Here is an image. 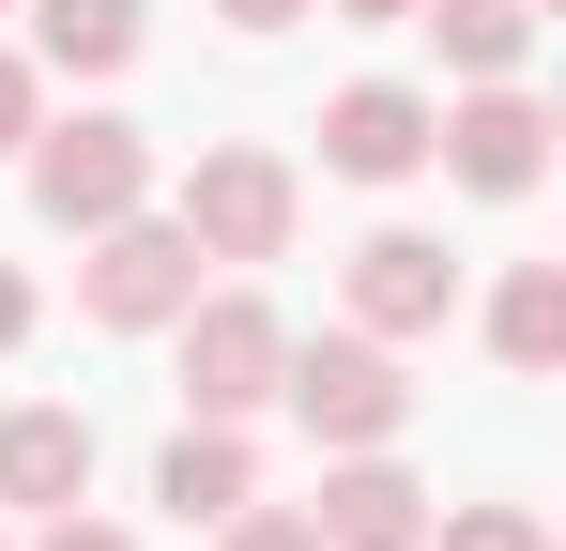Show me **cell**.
<instances>
[{"mask_svg": "<svg viewBox=\"0 0 566 551\" xmlns=\"http://www.w3.org/2000/svg\"><path fill=\"white\" fill-rule=\"evenodd\" d=\"M15 154H31V215H46V230H107V215H138V199H154V138H138V123H107V107L31 123Z\"/></svg>", "mask_w": 566, "mask_h": 551, "instance_id": "obj_1", "label": "cell"}, {"mask_svg": "<svg viewBox=\"0 0 566 551\" xmlns=\"http://www.w3.org/2000/svg\"><path fill=\"white\" fill-rule=\"evenodd\" d=\"M185 246L199 261H291V169L261 138H230V154L185 169Z\"/></svg>", "mask_w": 566, "mask_h": 551, "instance_id": "obj_5", "label": "cell"}, {"mask_svg": "<svg viewBox=\"0 0 566 551\" xmlns=\"http://www.w3.org/2000/svg\"><path fill=\"white\" fill-rule=\"evenodd\" d=\"M429 551H552L521 506H429Z\"/></svg>", "mask_w": 566, "mask_h": 551, "instance_id": "obj_15", "label": "cell"}, {"mask_svg": "<svg viewBox=\"0 0 566 551\" xmlns=\"http://www.w3.org/2000/svg\"><path fill=\"white\" fill-rule=\"evenodd\" d=\"M15 337H31V276L0 261V353H15Z\"/></svg>", "mask_w": 566, "mask_h": 551, "instance_id": "obj_19", "label": "cell"}, {"mask_svg": "<svg viewBox=\"0 0 566 551\" xmlns=\"http://www.w3.org/2000/svg\"><path fill=\"white\" fill-rule=\"evenodd\" d=\"M276 398L306 414V445H337V459L413 429V383H398V353H382V337H322V353H291Z\"/></svg>", "mask_w": 566, "mask_h": 551, "instance_id": "obj_2", "label": "cell"}, {"mask_svg": "<svg viewBox=\"0 0 566 551\" xmlns=\"http://www.w3.org/2000/svg\"><path fill=\"white\" fill-rule=\"evenodd\" d=\"M31 46L62 77H123L138 62V0H31Z\"/></svg>", "mask_w": 566, "mask_h": 551, "instance_id": "obj_13", "label": "cell"}, {"mask_svg": "<svg viewBox=\"0 0 566 551\" xmlns=\"http://www.w3.org/2000/svg\"><path fill=\"white\" fill-rule=\"evenodd\" d=\"M276 367H291V337H276V306H261V291H214V306H185V414L245 429V414L276 398Z\"/></svg>", "mask_w": 566, "mask_h": 551, "instance_id": "obj_4", "label": "cell"}, {"mask_svg": "<svg viewBox=\"0 0 566 551\" xmlns=\"http://www.w3.org/2000/svg\"><path fill=\"white\" fill-rule=\"evenodd\" d=\"M77 490H93V414H62V398L0 414V506H77Z\"/></svg>", "mask_w": 566, "mask_h": 551, "instance_id": "obj_10", "label": "cell"}, {"mask_svg": "<svg viewBox=\"0 0 566 551\" xmlns=\"http://www.w3.org/2000/svg\"><path fill=\"white\" fill-rule=\"evenodd\" d=\"M444 306H460V261L429 230H368L353 246V337H429Z\"/></svg>", "mask_w": 566, "mask_h": 551, "instance_id": "obj_7", "label": "cell"}, {"mask_svg": "<svg viewBox=\"0 0 566 551\" xmlns=\"http://www.w3.org/2000/svg\"><path fill=\"white\" fill-rule=\"evenodd\" d=\"M214 551H322V521H306V506H261V490H245V506L214 521Z\"/></svg>", "mask_w": 566, "mask_h": 551, "instance_id": "obj_16", "label": "cell"}, {"mask_svg": "<svg viewBox=\"0 0 566 551\" xmlns=\"http://www.w3.org/2000/svg\"><path fill=\"white\" fill-rule=\"evenodd\" d=\"M306 521H322V551H429V490H413L382 445H353L337 475H322V506H306Z\"/></svg>", "mask_w": 566, "mask_h": 551, "instance_id": "obj_9", "label": "cell"}, {"mask_svg": "<svg viewBox=\"0 0 566 551\" xmlns=\"http://www.w3.org/2000/svg\"><path fill=\"white\" fill-rule=\"evenodd\" d=\"M0 15H15V0H0Z\"/></svg>", "mask_w": 566, "mask_h": 551, "instance_id": "obj_23", "label": "cell"}, {"mask_svg": "<svg viewBox=\"0 0 566 551\" xmlns=\"http://www.w3.org/2000/svg\"><path fill=\"white\" fill-rule=\"evenodd\" d=\"M31 551H138V537H123V521H77V506H46V537H31Z\"/></svg>", "mask_w": 566, "mask_h": 551, "instance_id": "obj_18", "label": "cell"}, {"mask_svg": "<svg viewBox=\"0 0 566 551\" xmlns=\"http://www.w3.org/2000/svg\"><path fill=\"white\" fill-rule=\"evenodd\" d=\"M429 154H444L474 199H521V184L552 169V107L521 77H474V107H429Z\"/></svg>", "mask_w": 566, "mask_h": 551, "instance_id": "obj_6", "label": "cell"}, {"mask_svg": "<svg viewBox=\"0 0 566 551\" xmlns=\"http://www.w3.org/2000/svg\"><path fill=\"white\" fill-rule=\"evenodd\" d=\"M245 490H261V459H245V429H214V414H185V445L154 459V506H169L185 537H214V521H230Z\"/></svg>", "mask_w": 566, "mask_h": 551, "instance_id": "obj_11", "label": "cell"}, {"mask_svg": "<svg viewBox=\"0 0 566 551\" xmlns=\"http://www.w3.org/2000/svg\"><path fill=\"white\" fill-rule=\"evenodd\" d=\"M536 15H552V0H536Z\"/></svg>", "mask_w": 566, "mask_h": 551, "instance_id": "obj_22", "label": "cell"}, {"mask_svg": "<svg viewBox=\"0 0 566 551\" xmlns=\"http://www.w3.org/2000/svg\"><path fill=\"white\" fill-rule=\"evenodd\" d=\"M413 31H444V62H460V77H521L536 0H413Z\"/></svg>", "mask_w": 566, "mask_h": 551, "instance_id": "obj_14", "label": "cell"}, {"mask_svg": "<svg viewBox=\"0 0 566 551\" xmlns=\"http://www.w3.org/2000/svg\"><path fill=\"white\" fill-rule=\"evenodd\" d=\"M337 15H353V31H413V0H337Z\"/></svg>", "mask_w": 566, "mask_h": 551, "instance_id": "obj_21", "label": "cell"}, {"mask_svg": "<svg viewBox=\"0 0 566 551\" xmlns=\"http://www.w3.org/2000/svg\"><path fill=\"white\" fill-rule=\"evenodd\" d=\"M322 169H337V184H413V169H429V92L353 77L337 107H322Z\"/></svg>", "mask_w": 566, "mask_h": 551, "instance_id": "obj_8", "label": "cell"}, {"mask_svg": "<svg viewBox=\"0 0 566 551\" xmlns=\"http://www.w3.org/2000/svg\"><path fill=\"white\" fill-rule=\"evenodd\" d=\"M214 15H230V31H291L306 0H214Z\"/></svg>", "mask_w": 566, "mask_h": 551, "instance_id": "obj_20", "label": "cell"}, {"mask_svg": "<svg viewBox=\"0 0 566 551\" xmlns=\"http://www.w3.org/2000/svg\"><path fill=\"white\" fill-rule=\"evenodd\" d=\"M77 306H93V322H123V337L185 322V306H199V246H185V215H107V230H93V276H77Z\"/></svg>", "mask_w": 566, "mask_h": 551, "instance_id": "obj_3", "label": "cell"}, {"mask_svg": "<svg viewBox=\"0 0 566 551\" xmlns=\"http://www.w3.org/2000/svg\"><path fill=\"white\" fill-rule=\"evenodd\" d=\"M490 353L521 367V383H552V367H566V261H521L505 291H490Z\"/></svg>", "mask_w": 566, "mask_h": 551, "instance_id": "obj_12", "label": "cell"}, {"mask_svg": "<svg viewBox=\"0 0 566 551\" xmlns=\"http://www.w3.org/2000/svg\"><path fill=\"white\" fill-rule=\"evenodd\" d=\"M31 123H46V92H31V62H15V46H0V154H15V138H31Z\"/></svg>", "mask_w": 566, "mask_h": 551, "instance_id": "obj_17", "label": "cell"}]
</instances>
